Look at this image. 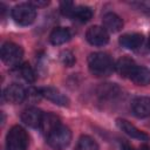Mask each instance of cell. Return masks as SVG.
Segmentation results:
<instances>
[{"mask_svg":"<svg viewBox=\"0 0 150 150\" xmlns=\"http://www.w3.org/2000/svg\"><path fill=\"white\" fill-rule=\"evenodd\" d=\"M88 67L93 75L97 77H104V76H109L112 73L115 64L110 55H108L107 53L97 52L89 55Z\"/></svg>","mask_w":150,"mask_h":150,"instance_id":"1","label":"cell"},{"mask_svg":"<svg viewBox=\"0 0 150 150\" xmlns=\"http://www.w3.org/2000/svg\"><path fill=\"white\" fill-rule=\"evenodd\" d=\"M28 135L20 125H14L6 137V150H27Z\"/></svg>","mask_w":150,"mask_h":150,"instance_id":"2","label":"cell"},{"mask_svg":"<svg viewBox=\"0 0 150 150\" xmlns=\"http://www.w3.org/2000/svg\"><path fill=\"white\" fill-rule=\"evenodd\" d=\"M71 141V131L66 125L61 124L54 131H52L47 136V143L54 150H63L66 149Z\"/></svg>","mask_w":150,"mask_h":150,"instance_id":"3","label":"cell"},{"mask_svg":"<svg viewBox=\"0 0 150 150\" xmlns=\"http://www.w3.org/2000/svg\"><path fill=\"white\" fill-rule=\"evenodd\" d=\"M12 18L16 23L28 26L34 22L36 18V8L30 2L19 4L12 9Z\"/></svg>","mask_w":150,"mask_h":150,"instance_id":"4","label":"cell"},{"mask_svg":"<svg viewBox=\"0 0 150 150\" xmlns=\"http://www.w3.org/2000/svg\"><path fill=\"white\" fill-rule=\"evenodd\" d=\"M23 56V50L14 42H5L1 47V59L8 66H19Z\"/></svg>","mask_w":150,"mask_h":150,"instance_id":"5","label":"cell"},{"mask_svg":"<svg viewBox=\"0 0 150 150\" xmlns=\"http://www.w3.org/2000/svg\"><path fill=\"white\" fill-rule=\"evenodd\" d=\"M87 41L93 46H104L109 41L108 30L101 26H93L86 33Z\"/></svg>","mask_w":150,"mask_h":150,"instance_id":"6","label":"cell"},{"mask_svg":"<svg viewBox=\"0 0 150 150\" xmlns=\"http://www.w3.org/2000/svg\"><path fill=\"white\" fill-rule=\"evenodd\" d=\"M27 96V91L21 84L12 83L4 90V98L11 103H20Z\"/></svg>","mask_w":150,"mask_h":150,"instance_id":"7","label":"cell"},{"mask_svg":"<svg viewBox=\"0 0 150 150\" xmlns=\"http://www.w3.org/2000/svg\"><path fill=\"white\" fill-rule=\"evenodd\" d=\"M132 112L138 118H144L150 115V97L138 96L132 100L131 103Z\"/></svg>","mask_w":150,"mask_h":150,"instance_id":"8","label":"cell"},{"mask_svg":"<svg viewBox=\"0 0 150 150\" xmlns=\"http://www.w3.org/2000/svg\"><path fill=\"white\" fill-rule=\"evenodd\" d=\"M42 116H43V112H41V110H39L38 108L30 107L22 111L21 121L30 128H38L41 124Z\"/></svg>","mask_w":150,"mask_h":150,"instance_id":"9","label":"cell"},{"mask_svg":"<svg viewBox=\"0 0 150 150\" xmlns=\"http://www.w3.org/2000/svg\"><path fill=\"white\" fill-rule=\"evenodd\" d=\"M40 94H41L42 97H45V98H47V100L54 102V103L57 104V105L64 107V105H68V103H69L68 97H66L61 91H59L57 89H55V88H53V87H45V88H41V89H40Z\"/></svg>","mask_w":150,"mask_h":150,"instance_id":"10","label":"cell"},{"mask_svg":"<svg viewBox=\"0 0 150 150\" xmlns=\"http://www.w3.org/2000/svg\"><path fill=\"white\" fill-rule=\"evenodd\" d=\"M116 123H117V127H118L122 131H124L127 135H129L130 137L136 138V139H141V141H148V139H149V136H148L145 132L141 131L138 128H136V127H135L134 124H131L129 121L118 118V120L116 121Z\"/></svg>","mask_w":150,"mask_h":150,"instance_id":"11","label":"cell"},{"mask_svg":"<svg viewBox=\"0 0 150 150\" xmlns=\"http://www.w3.org/2000/svg\"><path fill=\"white\" fill-rule=\"evenodd\" d=\"M60 125H61V121L56 115H54L52 112H46L42 116L41 124H40L39 128H40V130L43 135L48 136L52 131H54Z\"/></svg>","mask_w":150,"mask_h":150,"instance_id":"12","label":"cell"},{"mask_svg":"<svg viewBox=\"0 0 150 150\" xmlns=\"http://www.w3.org/2000/svg\"><path fill=\"white\" fill-rule=\"evenodd\" d=\"M128 77L138 86H146L150 83V70L145 67L136 64Z\"/></svg>","mask_w":150,"mask_h":150,"instance_id":"13","label":"cell"},{"mask_svg":"<svg viewBox=\"0 0 150 150\" xmlns=\"http://www.w3.org/2000/svg\"><path fill=\"white\" fill-rule=\"evenodd\" d=\"M102 22H103V27L109 30V32H112V33H116V32H120L123 27V21L122 19L112 13V12H109V13H105L103 15V19H102Z\"/></svg>","mask_w":150,"mask_h":150,"instance_id":"14","label":"cell"},{"mask_svg":"<svg viewBox=\"0 0 150 150\" xmlns=\"http://www.w3.org/2000/svg\"><path fill=\"white\" fill-rule=\"evenodd\" d=\"M120 45L127 49H136L143 43V35L138 33L124 34L118 40Z\"/></svg>","mask_w":150,"mask_h":150,"instance_id":"15","label":"cell"},{"mask_svg":"<svg viewBox=\"0 0 150 150\" xmlns=\"http://www.w3.org/2000/svg\"><path fill=\"white\" fill-rule=\"evenodd\" d=\"M70 32L68 28H64V27H57V28H54L49 35V40L53 45L55 46H59V45H62V43H66L67 41H69L70 39Z\"/></svg>","mask_w":150,"mask_h":150,"instance_id":"16","label":"cell"},{"mask_svg":"<svg viewBox=\"0 0 150 150\" xmlns=\"http://www.w3.org/2000/svg\"><path fill=\"white\" fill-rule=\"evenodd\" d=\"M135 66H136L135 61L131 60L130 57H127V56L121 57V59L117 61V63L115 64L116 70H117L122 76H125V77L129 76V74L131 73V70L134 69Z\"/></svg>","mask_w":150,"mask_h":150,"instance_id":"17","label":"cell"},{"mask_svg":"<svg viewBox=\"0 0 150 150\" xmlns=\"http://www.w3.org/2000/svg\"><path fill=\"white\" fill-rule=\"evenodd\" d=\"M93 16V11L90 7L88 6H76L71 13V16L73 19L80 21V22H87L91 19Z\"/></svg>","mask_w":150,"mask_h":150,"instance_id":"18","label":"cell"},{"mask_svg":"<svg viewBox=\"0 0 150 150\" xmlns=\"http://www.w3.org/2000/svg\"><path fill=\"white\" fill-rule=\"evenodd\" d=\"M118 93H120V89L114 83H104L97 90L98 96L101 98H104V100H107V98H109V100L110 98H114V97H116L118 95Z\"/></svg>","mask_w":150,"mask_h":150,"instance_id":"19","label":"cell"},{"mask_svg":"<svg viewBox=\"0 0 150 150\" xmlns=\"http://www.w3.org/2000/svg\"><path fill=\"white\" fill-rule=\"evenodd\" d=\"M75 150H98V144L90 136L83 135L79 138Z\"/></svg>","mask_w":150,"mask_h":150,"instance_id":"20","label":"cell"},{"mask_svg":"<svg viewBox=\"0 0 150 150\" xmlns=\"http://www.w3.org/2000/svg\"><path fill=\"white\" fill-rule=\"evenodd\" d=\"M18 71L20 73V75H21L27 82L33 83V82L35 81V79H36L33 68H32L28 63H22V64L18 66Z\"/></svg>","mask_w":150,"mask_h":150,"instance_id":"21","label":"cell"},{"mask_svg":"<svg viewBox=\"0 0 150 150\" xmlns=\"http://www.w3.org/2000/svg\"><path fill=\"white\" fill-rule=\"evenodd\" d=\"M60 57H61L62 63H63L64 66H67V67H71V66H74V63H75V56H74V54H73L70 50H63V52L61 53Z\"/></svg>","mask_w":150,"mask_h":150,"instance_id":"22","label":"cell"},{"mask_svg":"<svg viewBox=\"0 0 150 150\" xmlns=\"http://www.w3.org/2000/svg\"><path fill=\"white\" fill-rule=\"evenodd\" d=\"M75 6L71 1H62L60 4V9H61V13L66 16H71V13L74 11Z\"/></svg>","mask_w":150,"mask_h":150,"instance_id":"23","label":"cell"},{"mask_svg":"<svg viewBox=\"0 0 150 150\" xmlns=\"http://www.w3.org/2000/svg\"><path fill=\"white\" fill-rule=\"evenodd\" d=\"M34 7L35 6H46V5H48V1H34V2H30Z\"/></svg>","mask_w":150,"mask_h":150,"instance_id":"24","label":"cell"},{"mask_svg":"<svg viewBox=\"0 0 150 150\" xmlns=\"http://www.w3.org/2000/svg\"><path fill=\"white\" fill-rule=\"evenodd\" d=\"M138 150H150V148H149L148 145H142V146H141Z\"/></svg>","mask_w":150,"mask_h":150,"instance_id":"25","label":"cell"},{"mask_svg":"<svg viewBox=\"0 0 150 150\" xmlns=\"http://www.w3.org/2000/svg\"><path fill=\"white\" fill-rule=\"evenodd\" d=\"M149 47H150V38H149Z\"/></svg>","mask_w":150,"mask_h":150,"instance_id":"26","label":"cell"}]
</instances>
